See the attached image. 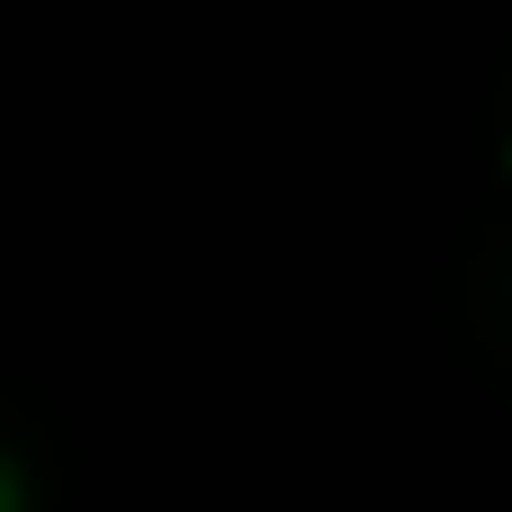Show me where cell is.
Here are the masks:
<instances>
[{
	"label": "cell",
	"instance_id": "obj_2",
	"mask_svg": "<svg viewBox=\"0 0 512 512\" xmlns=\"http://www.w3.org/2000/svg\"><path fill=\"white\" fill-rule=\"evenodd\" d=\"M504 171H512V153H504Z\"/></svg>",
	"mask_w": 512,
	"mask_h": 512
},
{
	"label": "cell",
	"instance_id": "obj_1",
	"mask_svg": "<svg viewBox=\"0 0 512 512\" xmlns=\"http://www.w3.org/2000/svg\"><path fill=\"white\" fill-rule=\"evenodd\" d=\"M0 512H27V468L0 450Z\"/></svg>",
	"mask_w": 512,
	"mask_h": 512
}]
</instances>
